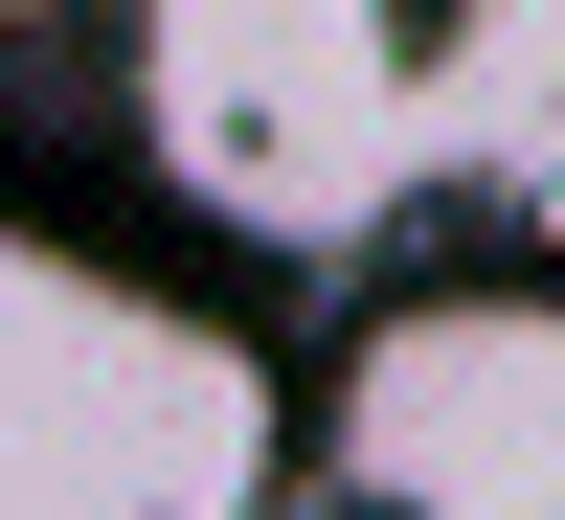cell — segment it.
<instances>
[{
    "label": "cell",
    "mask_w": 565,
    "mask_h": 520,
    "mask_svg": "<svg viewBox=\"0 0 565 520\" xmlns=\"http://www.w3.org/2000/svg\"><path fill=\"white\" fill-rule=\"evenodd\" d=\"M317 453L385 520H565V295H521V272L385 295L317 385Z\"/></svg>",
    "instance_id": "obj_2"
},
{
    "label": "cell",
    "mask_w": 565,
    "mask_h": 520,
    "mask_svg": "<svg viewBox=\"0 0 565 520\" xmlns=\"http://www.w3.org/2000/svg\"><path fill=\"white\" fill-rule=\"evenodd\" d=\"M271 498H295V385L136 250L45 226L0 272V520H271Z\"/></svg>",
    "instance_id": "obj_1"
},
{
    "label": "cell",
    "mask_w": 565,
    "mask_h": 520,
    "mask_svg": "<svg viewBox=\"0 0 565 520\" xmlns=\"http://www.w3.org/2000/svg\"><path fill=\"white\" fill-rule=\"evenodd\" d=\"M407 68H430V159L565 181V0H430V23H407Z\"/></svg>",
    "instance_id": "obj_3"
}]
</instances>
